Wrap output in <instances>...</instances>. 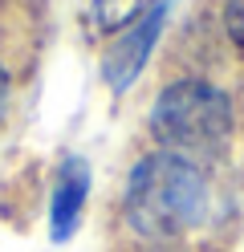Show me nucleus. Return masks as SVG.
Segmentation results:
<instances>
[{
	"mask_svg": "<svg viewBox=\"0 0 244 252\" xmlns=\"http://www.w3.org/2000/svg\"><path fill=\"white\" fill-rule=\"evenodd\" d=\"M208 216V179L183 155L155 151L130 167L122 187V220L146 244H171Z\"/></svg>",
	"mask_w": 244,
	"mask_h": 252,
	"instance_id": "obj_1",
	"label": "nucleus"
},
{
	"mask_svg": "<svg viewBox=\"0 0 244 252\" xmlns=\"http://www.w3.org/2000/svg\"><path fill=\"white\" fill-rule=\"evenodd\" d=\"M151 134L159 151L183 155V159H204V155L224 151L232 138V102L211 82L183 77L159 90L151 106Z\"/></svg>",
	"mask_w": 244,
	"mask_h": 252,
	"instance_id": "obj_2",
	"label": "nucleus"
},
{
	"mask_svg": "<svg viewBox=\"0 0 244 252\" xmlns=\"http://www.w3.org/2000/svg\"><path fill=\"white\" fill-rule=\"evenodd\" d=\"M167 0H155L151 8H146V17H139L135 25H130V33L122 41H114L110 45V53L102 57V77H106V86L114 94H126L130 86L139 82V73L146 65V57H151L155 49V41L163 37V25H167Z\"/></svg>",
	"mask_w": 244,
	"mask_h": 252,
	"instance_id": "obj_3",
	"label": "nucleus"
},
{
	"mask_svg": "<svg viewBox=\"0 0 244 252\" xmlns=\"http://www.w3.org/2000/svg\"><path fill=\"white\" fill-rule=\"evenodd\" d=\"M86 199H90V163L65 159L61 175L53 183V203H49V232H53V240H70L77 232Z\"/></svg>",
	"mask_w": 244,
	"mask_h": 252,
	"instance_id": "obj_4",
	"label": "nucleus"
},
{
	"mask_svg": "<svg viewBox=\"0 0 244 252\" xmlns=\"http://www.w3.org/2000/svg\"><path fill=\"white\" fill-rule=\"evenodd\" d=\"M151 4L155 0H94L90 21H94L98 33H122V29H130L139 17H146Z\"/></svg>",
	"mask_w": 244,
	"mask_h": 252,
	"instance_id": "obj_5",
	"label": "nucleus"
},
{
	"mask_svg": "<svg viewBox=\"0 0 244 252\" xmlns=\"http://www.w3.org/2000/svg\"><path fill=\"white\" fill-rule=\"evenodd\" d=\"M224 29L236 45H244V0H224Z\"/></svg>",
	"mask_w": 244,
	"mask_h": 252,
	"instance_id": "obj_6",
	"label": "nucleus"
},
{
	"mask_svg": "<svg viewBox=\"0 0 244 252\" xmlns=\"http://www.w3.org/2000/svg\"><path fill=\"white\" fill-rule=\"evenodd\" d=\"M8 102H12V77H8L4 65H0V126H4V118H8Z\"/></svg>",
	"mask_w": 244,
	"mask_h": 252,
	"instance_id": "obj_7",
	"label": "nucleus"
}]
</instances>
